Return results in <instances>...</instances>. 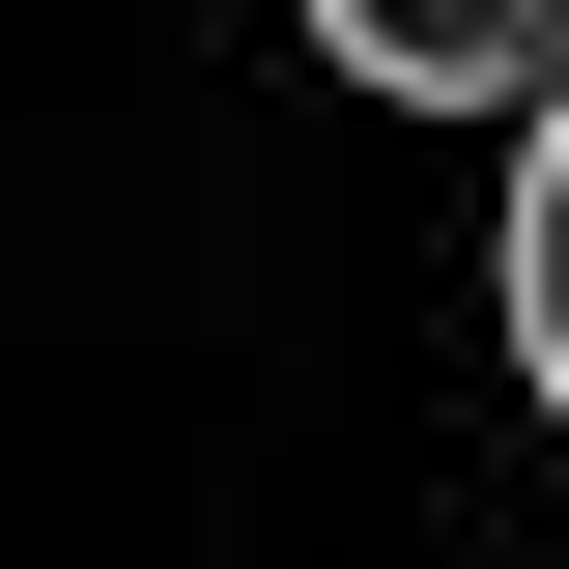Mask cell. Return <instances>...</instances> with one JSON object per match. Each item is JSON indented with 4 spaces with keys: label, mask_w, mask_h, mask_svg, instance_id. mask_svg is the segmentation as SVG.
Listing matches in <instances>:
<instances>
[{
    "label": "cell",
    "mask_w": 569,
    "mask_h": 569,
    "mask_svg": "<svg viewBox=\"0 0 569 569\" xmlns=\"http://www.w3.org/2000/svg\"><path fill=\"white\" fill-rule=\"evenodd\" d=\"M313 58H342V86H399V114H541L569 0H313Z\"/></svg>",
    "instance_id": "1"
},
{
    "label": "cell",
    "mask_w": 569,
    "mask_h": 569,
    "mask_svg": "<svg viewBox=\"0 0 569 569\" xmlns=\"http://www.w3.org/2000/svg\"><path fill=\"white\" fill-rule=\"evenodd\" d=\"M485 284H512V399L569 427V58H541V114H512V228H485Z\"/></svg>",
    "instance_id": "2"
}]
</instances>
